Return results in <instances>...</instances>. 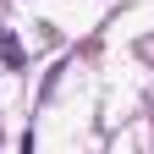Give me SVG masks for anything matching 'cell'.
<instances>
[{
	"mask_svg": "<svg viewBox=\"0 0 154 154\" xmlns=\"http://www.w3.org/2000/svg\"><path fill=\"white\" fill-rule=\"evenodd\" d=\"M0 55H6V61H11V66H22V44H17V38H11V33H0Z\"/></svg>",
	"mask_w": 154,
	"mask_h": 154,
	"instance_id": "6da1fadb",
	"label": "cell"
}]
</instances>
